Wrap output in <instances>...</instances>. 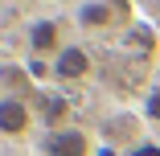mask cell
<instances>
[{
    "label": "cell",
    "mask_w": 160,
    "mask_h": 156,
    "mask_svg": "<svg viewBox=\"0 0 160 156\" xmlns=\"http://www.w3.org/2000/svg\"><path fill=\"white\" fill-rule=\"evenodd\" d=\"M45 152H49V156H86V152H90V140H86V132H78V128H53V132L45 136Z\"/></svg>",
    "instance_id": "cell-1"
},
{
    "label": "cell",
    "mask_w": 160,
    "mask_h": 156,
    "mask_svg": "<svg viewBox=\"0 0 160 156\" xmlns=\"http://www.w3.org/2000/svg\"><path fill=\"white\" fill-rule=\"evenodd\" d=\"M53 74L58 78H66V82H78L90 74V53L82 45H62L58 58H53Z\"/></svg>",
    "instance_id": "cell-2"
},
{
    "label": "cell",
    "mask_w": 160,
    "mask_h": 156,
    "mask_svg": "<svg viewBox=\"0 0 160 156\" xmlns=\"http://www.w3.org/2000/svg\"><path fill=\"white\" fill-rule=\"evenodd\" d=\"M29 123H33V115L21 99H0V132L4 136H25Z\"/></svg>",
    "instance_id": "cell-3"
},
{
    "label": "cell",
    "mask_w": 160,
    "mask_h": 156,
    "mask_svg": "<svg viewBox=\"0 0 160 156\" xmlns=\"http://www.w3.org/2000/svg\"><path fill=\"white\" fill-rule=\"evenodd\" d=\"M29 45H33V53H49V49H58V25H53V21L29 25Z\"/></svg>",
    "instance_id": "cell-4"
},
{
    "label": "cell",
    "mask_w": 160,
    "mask_h": 156,
    "mask_svg": "<svg viewBox=\"0 0 160 156\" xmlns=\"http://www.w3.org/2000/svg\"><path fill=\"white\" fill-rule=\"evenodd\" d=\"M78 25L82 29H107L111 25V8L99 4V0H86V4H78Z\"/></svg>",
    "instance_id": "cell-5"
},
{
    "label": "cell",
    "mask_w": 160,
    "mask_h": 156,
    "mask_svg": "<svg viewBox=\"0 0 160 156\" xmlns=\"http://www.w3.org/2000/svg\"><path fill=\"white\" fill-rule=\"evenodd\" d=\"M45 119H49V123H62V119H66V99H49Z\"/></svg>",
    "instance_id": "cell-6"
},
{
    "label": "cell",
    "mask_w": 160,
    "mask_h": 156,
    "mask_svg": "<svg viewBox=\"0 0 160 156\" xmlns=\"http://www.w3.org/2000/svg\"><path fill=\"white\" fill-rule=\"evenodd\" d=\"M148 119L160 123V90H152V95H148Z\"/></svg>",
    "instance_id": "cell-7"
},
{
    "label": "cell",
    "mask_w": 160,
    "mask_h": 156,
    "mask_svg": "<svg viewBox=\"0 0 160 156\" xmlns=\"http://www.w3.org/2000/svg\"><path fill=\"white\" fill-rule=\"evenodd\" d=\"M132 156H160V144H140L132 148Z\"/></svg>",
    "instance_id": "cell-8"
}]
</instances>
